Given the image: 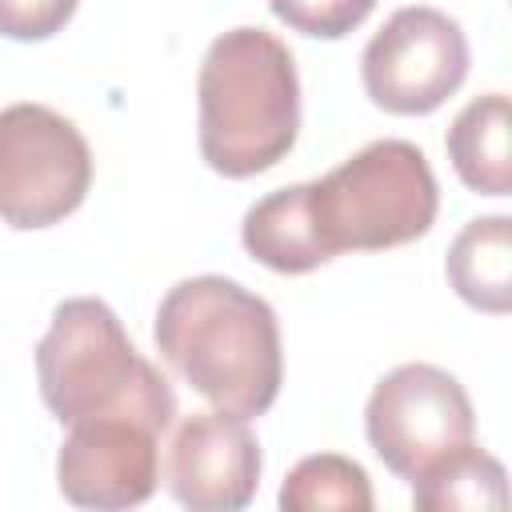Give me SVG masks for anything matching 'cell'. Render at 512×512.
Wrapping results in <instances>:
<instances>
[{
  "label": "cell",
  "mask_w": 512,
  "mask_h": 512,
  "mask_svg": "<svg viewBox=\"0 0 512 512\" xmlns=\"http://www.w3.org/2000/svg\"><path fill=\"white\" fill-rule=\"evenodd\" d=\"M156 348L192 392L240 420L264 416L284 380L280 324L264 296L204 272L172 284L156 308Z\"/></svg>",
  "instance_id": "cell-1"
},
{
  "label": "cell",
  "mask_w": 512,
  "mask_h": 512,
  "mask_svg": "<svg viewBox=\"0 0 512 512\" xmlns=\"http://www.w3.org/2000/svg\"><path fill=\"white\" fill-rule=\"evenodd\" d=\"M200 156L244 180L280 164L300 132V76L288 44L264 28L220 32L196 76Z\"/></svg>",
  "instance_id": "cell-2"
},
{
  "label": "cell",
  "mask_w": 512,
  "mask_h": 512,
  "mask_svg": "<svg viewBox=\"0 0 512 512\" xmlns=\"http://www.w3.org/2000/svg\"><path fill=\"white\" fill-rule=\"evenodd\" d=\"M36 384L60 424L100 412H144L168 428L176 416L168 380L132 348L120 316L96 296L56 304L36 344Z\"/></svg>",
  "instance_id": "cell-3"
},
{
  "label": "cell",
  "mask_w": 512,
  "mask_h": 512,
  "mask_svg": "<svg viewBox=\"0 0 512 512\" xmlns=\"http://www.w3.org/2000/svg\"><path fill=\"white\" fill-rule=\"evenodd\" d=\"M312 228L324 256L384 252L436 224L440 188L428 156L408 140H372L328 176L308 180Z\"/></svg>",
  "instance_id": "cell-4"
},
{
  "label": "cell",
  "mask_w": 512,
  "mask_h": 512,
  "mask_svg": "<svg viewBox=\"0 0 512 512\" xmlns=\"http://www.w3.org/2000/svg\"><path fill=\"white\" fill-rule=\"evenodd\" d=\"M92 188L80 128L48 104L0 108V220L32 232L72 216Z\"/></svg>",
  "instance_id": "cell-5"
},
{
  "label": "cell",
  "mask_w": 512,
  "mask_h": 512,
  "mask_svg": "<svg viewBox=\"0 0 512 512\" xmlns=\"http://www.w3.org/2000/svg\"><path fill=\"white\" fill-rule=\"evenodd\" d=\"M364 432L384 468L412 484L476 440V416L452 372L436 364H400L372 388Z\"/></svg>",
  "instance_id": "cell-6"
},
{
  "label": "cell",
  "mask_w": 512,
  "mask_h": 512,
  "mask_svg": "<svg viewBox=\"0 0 512 512\" xmlns=\"http://www.w3.org/2000/svg\"><path fill=\"white\" fill-rule=\"evenodd\" d=\"M468 76L464 28L428 4L396 8L364 44L360 80L376 108L392 116L436 112Z\"/></svg>",
  "instance_id": "cell-7"
},
{
  "label": "cell",
  "mask_w": 512,
  "mask_h": 512,
  "mask_svg": "<svg viewBox=\"0 0 512 512\" xmlns=\"http://www.w3.org/2000/svg\"><path fill=\"white\" fill-rule=\"evenodd\" d=\"M168 428L144 412H100L68 424L56 456L60 496L76 508H136L156 492L160 448Z\"/></svg>",
  "instance_id": "cell-8"
},
{
  "label": "cell",
  "mask_w": 512,
  "mask_h": 512,
  "mask_svg": "<svg viewBox=\"0 0 512 512\" xmlns=\"http://www.w3.org/2000/svg\"><path fill=\"white\" fill-rule=\"evenodd\" d=\"M260 488V444L232 412H192L168 444V492L192 512H236Z\"/></svg>",
  "instance_id": "cell-9"
},
{
  "label": "cell",
  "mask_w": 512,
  "mask_h": 512,
  "mask_svg": "<svg viewBox=\"0 0 512 512\" xmlns=\"http://www.w3.org/2000/svg\"><path fill=\"white\" fill-rule=\"evenodd\" d=\"M240 240L252 260H260L272 272L300 276L320 264H328L308 208V184H288L268 196H260L240 224Z\"/></svg>",
  "instance_id": "cell-10"
},
{
  "label": "cell",
  "mask_w": 512,
  "mask_h": 512,
  "mask_svg": "<svg viewBox=\"0 0 512 512\" xmlns=\"http://www.w3.org/2000/svg\"><path fill=\"white\" fill-rule=\"evenodd\" d=\"M512 108L504 92H488L468 100L456 120L448 124L444 148L464 188L480 196H508L512 192V152H508Z\"/></svg>",
  "instance_id": "cell-11"
},
{
  "label": "cell",
  "mask_w": 512,
  "mask_h": 512,
  "mask_svg": "<svg viewBox=\"0 0 512 512\" xmlns=\"http://www.w3.org/2000/svg\"><path fill=\"white\" fill-rule=\"evenodd\" d=\"M444 276L464 304L504 316L512 308V220L508 216L468 220L444 256Z\"/></svg>",
  "instance_id": "cell-12"
},
{
  "label": "cell",
  "mask_w": 512,
  "mask_h": 512,
  "mask_svg": "<svg viewBox=\"0 0 512 512\" xmlns=\"http://www.w3.org/2000/svg\"><path fill=\"white\" fill-rule=\"evenodd\" d=\"M412 504L424 508V512H472V508H508V476H504V464L468 444L452 456H444L436 468H428L420 480H412Z\"/></svg>",
  "instance_id": "cell-13"
},
{
  "label": "cell",
  "mask_w": 512,
  "mask_h": 512,
  "mask_svg": "<svg viewBox=\"0 0 512 512\" xmlns=\"http://www.w3.org/2000/svg\"><path fill=\"white\" fill-rule=\"evenodd\" d=\"M372 484L368 472L340 456V452H316L304 456L280 484V508L284 512H372Z\"/></svg>",
  "instance_id": "cell-14"
},
{
  "label": "cell",
  "mask_w": 512,
  "mask_h": 512,
  "mask_svg": "<svg viewBox=\"0 0 512 512\" xmlns=\"http://www.w3.org/2000/svg\"><path fill=\"white\" fill-rule=\"evenodd\" d=\"M268 8L292 32L316 40H340L372 16L376 0H268Z\"/></svg>",
  "instance_id": "cell-15"
},
{
  "label": "cell",
  "mask_w": 512,
  "mask_h": 512,
  "mask_svg": "<svg viewBox=\"0 0 512 512\" xmlns=\"http://www.w3.org/2000/svg\"><path fill=\"white\" fill-rule=\"evenodd\" d=\"M80 0H0V36L8 40H48L56 36Z\"/></svg>",
  "instance_id": "cell-16"
}]
</instances>
